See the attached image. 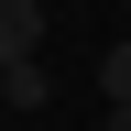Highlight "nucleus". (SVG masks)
I'll list each match as a JSON object with an SVG mask.
<instances>
[{"label":"nucleus","instance_id":"obj_1","mask_svg":"<svg viewBox=\"0 0 131 131\" xmlns=\"http://www.w3.org/2000/svg\"><path fill=\"white\" fill-rule=\"evenodd\" d=\"M44 55V0H0V66Z\"/></svg>","mask_w":131,"mask_h":131},{"label":"nucleus","instance_id":"obj_2","mask_svg":"<svg viewBox=\"0 0 131 131\" xmlns=\"http://www.w3.org/2000/svg\"><path fill=\"white\" fill-rule=\"evenodd\" d=\"M44 98H55V66H44V55L0 66V109H44Z\"/></svg>","mask_w":131,"mask_h":131},{"label":"nucleus","instance_id":"obj_3","mask_svg":"<svg viewBox=\"0 0 131 131\" xmlns=\"http://www.w3.org/2000/svg\"><path fill=\"white\" fill-rule=\"evenodd\" d=\"M98 98H109V120H131V44L98 55Z\"/></svg>","mask_w":131,"mask_h":131}]
</instances>
